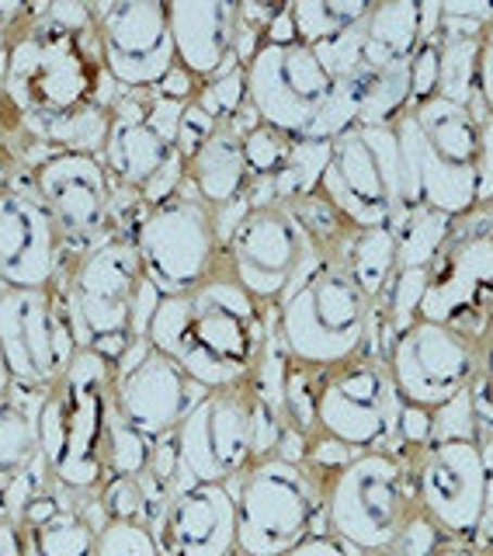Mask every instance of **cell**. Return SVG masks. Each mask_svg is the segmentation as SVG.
I'll use <instances>...</instances> for the list:
<instances>
[{"label":"cell","instance_id":"74e56055","mask_svg":"<svg viewBox=\"0 0 493 556\" xmlns=\"http://www.w3.org/2000/svg\"><path fill=\"white\" fill-rule=\"evenodd\" d=\"M442 49H445V39L438 28L420 39L414 60H410V104L434 98L438 87H442Z\"/></svg>","mask_w":493,"mask_h":556},{"label":"cell","instance_id":"44dd1931","mask_svg":"<svg viewBox=\"0 0 493 556\" xmlns=\"http://www.w3.org/2000/svg\"><path fill=\"white\" fill-rule=\"evenodd\" d=\"M309 257V240L286 205H254L226 243L233 278L264 306H275L286 295Z\"/></svg>","mask_w":493,"mask_h":556},{"label":"cell","instance_id":"f907efd6","mask_svg":"<svg viewBox=\"0 0 493 556\" xmlns=\"http://www.w3.org/2000/svg\"><path fill=\"white\" fill-rule=\"evenodd\" d=\"M428 556H490V553L469 546V543H442L438 549H431Z\"/></svg>","mask_w":493,"mask_h":556},{"label":"cell","instance_id":"484cf974","mask_svg":"<svg viewBox=\"0 0 493 556\" xmlns=\"http://www.w3.org/2000/svg\"><path fill=\"white\" fill-rule=\"evenodd\" d=\"M185 181L213 208L246 199L254 178L243 156V139L226 126V122H219L216 132L205 139V147L185 164Z\"/></svg>","mask_w":493,"mask_h":556},{"label":"cell","instance_id":"2e32d148","mask_svg":"<svg viewBox=\"0 0 493 556\" xmlns=\"http://www.w3.org/2000/svg\"><path fill=\"white\" fill-rule=\"evenodd\" d=\"M254 407L251 382L208 390L174 431L178 477L191 483H233L254 463Z\"/></svg>","mask_w":493,"mask_h":556},{"label":"cell","instance_id":"277c9868","mask_svg":"<svg viewBox=\"0 0 493 556\" xmlns=\"http://www.w3.org/2000/svg\"><path fill=\"white\" fill-rule=\"evenodd\" d=\"M275 330L292 362L333 369L358 355H379L376 303L341 257L313 254L286 295L271 306Z\"/></svg>","mask_w":493,"mask_h":556},{"label":"cell","instance_id":"8d00e7d4","mask_svg":"<svg viewBox=\"0 0 493 556\" xmlns=\"http://www.w3.org/2000/svg\"><path fill=\"white\" fill-rule=\"evenodd\" d=\"M195 104L205 115H213L216 122H230L246 104V70L240 66V70H233V74L208 77L199 87Z\"/></svg>","mask_w":493,"mask_h":556},{"label":"cell","instance_id":"6da1fadb","mask_svg":"<svg viewBox=\"0 0 493 556\" xmlns=\"http://www.w3.org/2000/svg\"><path fill=\"white\" fill-rule=\"evenodd\" d=\"M271 330V306L246 292L230 265L181 295H161L147 341L205 390L251 382Z\"/></svg>","mask_w":493,"mask_h":556},{"label":"cell","instance_id":"ab89813d","mask_svg":"<svg viewBox=\"0 0 493 556\" xmlns=\"http://www.w3.org/2000/svg\"><path fill=\"white\" fill-rule=\"evenodd\" d=\"M35 14L39 22H46L49 28H60L69 35H87L94 31V11L84 0H52V4H35Z\"/></svg>","mask_w":493,"mask_h":556},{"label":"cell","instance_id":"f546056e","mask_svg":"<svg viewBox=\"0 0 493 556\" xmlns=\"http://www.w3.org/2000/svg\"><path fill=\"white\" fill-rule=\"evenodd\" d=\"M341 261L358 278V286L368 292V300L379 303L390 292L396 278V237L390 226H376V230H358L355 240L347 243Z\"/></svg>","mask_w":493,"mask_h":556},{"label":"cell","instance_id":"83f0119b","mask_svg":"<svg viewBox=\"0 0 493 556\" xmlns=\"http://www.w3.org/2000/svg\"><path fill=\"white\" fill-rule=\"evenodd\" d=\"M35 396H46V393L14 390L4 404H0V494H4L17 477H25L39 466H49L39 445V425H35L42 404L28 407V400Z\"/></svg>","mask_w":493,"mask_h":556},{"label":"cell","instance_id":"d4e9b609","mask_svg":"<svg viewBox=\"0 0 493 556\" xmlns=\"http://www.w3.org/2000/svg\"><path fill=\"white\" fill-rule=\"evenodd\" d=\"M358 35V63L376 70L410 66L414 52L425 39V4L420 0H385L372 4Z\"/></svg>","mask_w":493,"mask_h":556},{"label":"cell","instance_id":"8fae6325","mask_svg":"<svg viewBox=\"0 0 493 556\" xmlns=\"http://www.w3.org/2000/svg\"><path fill=\"white\" fill-rule=\"evenodd\" d=\"M132 237L143 271L161 295L191 292L226 265L213 205H205L188 181L164 205L143 208Z\"/></svg>","mask_w":493,"mask_h":556},{"label":"cell","instance_id":"ba28073f","mask_svg":"<svg viewBox=\"0 0 493 556\" xmlns=\"http://www.w3.org/2000/svg\"><path fill=\"white\" fill-rule=\"evenodd\" d=\"M226 486L237 501V553L243 556H286L303 539L327 532L324 480L306 463L264 456Z\"/></svg>","mask_w":493,"mask_h":556},{"label":"cell","instance_id":"ac0fdd59","mask_svg":"<svg viewBox=\"0 0 493 556\" xmlns=\"http://www.w3.org/2000/svg\"><path fill=\"white\" fill-rule=\"evenodd\" d=\"M333 94V74L303 42L261 46L246 66V101L264 126L289 136H309Z\"/></svg>","mask_w":493,"mask_h":556},{"label":"cell","instance_id":"ee69618b","mask_svg":"<svg viewBox=\"0 0 493 556\" xmlns=\"http://www.w3.org/2000/svg\"><path fill=\"white\" fill-rule=\"evenodd\" d=\"M477 94L483 109L493 115V22L486 25L480 39V60H477Z\"/></svg>","mask_w":493,"mask_h":556},{"label":"cell","instance_id":"e0dca14e","mask_svg":"<svg viewBox=\"0 0 493 556\" xmlns=\"http://www.w3.org/2000/svg\"><path fill=\"white\" fill-rule=\"evenodd\" d=\"M31 185L56 219L66 248V265L77 261L94 243L118 230L115 216V181L101 156L91 153H52L31 170Z\"/></svg>","mask_w":493,"mask_h":556},{"label":"cell","instance_id":"5b68a950","mask_svg":"<svg viewBox=\"0 0 493 556\" xmlns=\"http://www.w3.org/2000/svg\"><path fill=\"white\" fill-rule=\"evenodd\" d=\"M115 365L80 348L60 382L42 396L39 445L52 483L77 494H101L109 483V410Z\"/></svg>","mask_w":493,"mask_h":556},{"label":"cell","instance_id":"b9f144b4","mask_svg":"<svg viewBox=\"0 0 493 556\" xmlns=\"http://www.w3.org/2000/svg\"><path fill=\"white\" fill-rule=\"evenodd\" d=\"M185 185V156L174 150L170 161L153 174V178L147 181V188L139 191V202H143V208H153V205H164L167 199H174Z\"/></svg>","mask_w":493,"mask_h":556},{"label":"cell","instance_id":"d6986e66","mask_svg":"<svg viewBox=\"0 0 493 556\" xmlns=\"http://www.w3.org/2000/svg\"><path fill=\"white\" fill-rule=\"evenodd\" d=\"M91 11L104 74L122 91H153L178 66L164 0H101Z\"/></svg>","mask_w":493,"mask_h":556},{"label":"cell","instance_id":"db71d44e","mask_svg":"<svg viewBox=\"0 0 493 556\" xmlns=\"http://www.w3.org/2000/svg\"><path fill=\"white\" fill-rule=\"evenodd\" d=\"M237 556H243V553H237Z\"/></svg>","mask_w":493,"mask_h":556},{"label":"cell","instance_id":"cb8c5ba5","mask_svg":"<svg viewBox=\"0 0 493 556\" xmlns=\"http://www.w3.org/2000/svg\"><path fill=\"white\" fill-rule=\"evenodd\" d=\"M167 17L178 66L205 84L233 52L240 4L233 0H170Z\"/></svg>","mask_w":493,"mask_h":556},{"label":"cell","instance_id":"f35d334b","mask_svg":"<svg viewBox=\"0 0 493 556\" xmlns=\"http://www.w3.org/2000/svg\"><path fill=\"white\" fill-rule=\"evenodd\" d=\"M98 497L109 521H147V497L139 477H109Z\"/></svg>","mask_w":493,"mask_h":556},{"label":"cell","instance_id":"7a4b0ae2","mask_svg":"<svg viewBox=\"0 0 493 556\" xmlns=\"http://www.w3.org/2000/svg\"><path fill=\"white\" fill-rule=\"evenodd\" d=\"M0 94L28 129L80 112L87 104L112 109L122 87L104 74L98 28L87 35L49 28L39 22L35 4H28L25 17L11 28Z\"/></svg>","mask_w":493,"mask_h":556},{"label":"cell","instance_id":"f5cc1de1","mask_svg":"<svg viewBox=\"0 0 493 556\" xmlns=\"http://www.w3.org/2000/svg\"><path fill=\"white\" fill-rule=\"evenodd\" d=\"M376 556H400L396 549H385V553H376Z\"/></svg>","mask_w":493,"mask_h":556},{"label":"cell","instance_id":"7402d4cb","mask_svg":"<svg viewBox=\"0 0 493 556\" xmlns=\"http://www.w3.org/2000/svg\"><path fill=\"white\" fill-rule=\"evenodd\" d=\"M63 271V233L35 185L0 188V289H52Z\"/></svg>","mask_w":493,"mask_h":556},{"label":"cell","instance_id":"f6af8a7d","mask_svg":"<svg viewBox=\"0 0 493 556\" xmlns=\"http://www.w3.org/2000/svg\"><path fill=\"white\" fill-rule=\"evenodd\" d=\"M199 87H202V80H199V77H191L185 66H174L170 74L153 87V91L161 94V98H170V101L191 104V101H195V94H199Z\"/></svg>","mask_w":493,"mask_h":556},{"label":"cell","instance_id":"9a60e30c","mask_svg":"<svg viewBox=\"0 0 493 556\" xmlns=\"http://www.w3.org/2000/svg\"><path fill=\"white\" fill-rule=\"evenodd\" d=\"M417 511L448 543H477L483 526V452L480 439L428 442L407 456Z\"/></svg>","mask_w":493,"mask_h":556},{"label":"cell","instance_id":"8992f818","mask_svg":"<svg viewBox=\"0 0 493 556\" xmlns=\"http://www.w3.org/2000/svg\"><path fill=\"white\" fill-rule=\"evenodd\" d=\"M417 515L410 466L393 448L355 452L324 477V526L362 556L393 549Z\"/></svg>","mask_w":493,"mask_h":556},{"label":"cell","instance_id":"d6a6232c","mask_svg":"<svg viewBox=\"0 0 493 556\" xmlns=\"http://www.w3.org/2000/svg\"><path fill=\"white\" fill-rule=\"evenodd\" d=\"M28 556H98V532L80 511L63 508L49 521L25 529Z\"/></svg>","mask_w":493,"mask_h":556},{"label":"cell","instance_id":"c3c4849f","mask_svg":"<svg viewBox=\"0 0 493 556\" xmlns=\"http://www.w3.org/2000/svg\"><path fill=\"white\" fill-rule=\"evenodd\" d=\"M289 4H257V0H246V4H240V22L243 25H251V28H257L261 35L271 28V22L275 17L286 11Z\"/></svg>","mask_w":493,"mask_h":556},{"label":"cell","instance_id":"5bb4252c","mask_svg":"<svg viewBox=\"0 0 493 556\" xmlns=\"http://www.w3.org/2000/svg\"><path fill=\"white\" fill-rule=\"evenodd\" d=\"M400 396L376 355L320 369L316 387V434L347 445L351 452L390 448L400 421Z\"/></svg>","mask_w":493,"mask_h":556},{"label":"cell","instance_id":"681fc988","mask_svg":"<svg viewBox=\"0 0 493 556\" xmlns=\"http://www.w3.org/2000/svg\"><path fill=\"white\" fill-rule=\"evenodd\" d=\"M477 382L483 387V393L493 400V327L486 330V338L480 344V376H477Z\"/></svg>","mask_w":493,"mask_h":556},{"label":"cell","instance_id":"bcb514c9","mask_svg":"<svg viewBox=\"0 0 493 556\" xmlns=\"http://www.w3.org/2000/svg\"><path fill=\"white\" fill-rule=\"evenodd\" d=\"M286 556H362V553L355 546H347L344 539H338L333 532H316V535L303 539V543Z\"/></svg>","mask_w":493,"mask_h":556},{"label":"cell","instance_id":"f1b7e54d","mask_svg":"<svg viewBox=\"0 0 493 556\" xmlns=\"http://www.w3.org/2000/svg\"><path fill=\"white\" fill-rule=\"evenodd\" d=\"M368 11H372V0H289L295 42L309 49L327 46L351 28H358Z\"/></svg>","mask_w":493,"mask_h":556},{"label":"cell","instance_id":"ffe728a7","mask_svg":"<svg viewBox=\"0 0 493 556\" xmlns=\"http://www.w3.org/2000/svg\"><path fill=\"white\" fill-rule=\"evenodd\" d=\"M205 393V387H199L174 358L156 352L147 338H136L115 362V407L153 442L178 431Z\"/></svg>","mask_w":493,"mask_h":556},{"label":"cell","instance_id":"4fadbf2b","mask_svg":"<svg viewBox=\"0 0 493 556\" xmlns=\"http://www.w3.org/2000/svg\"><path fill=\"white\" fill-rule=\"evenodd\" d=\"M0 352L8 358L14 390L49 393L56 387L80 352L60 286L0 289Z\"/></svg>","mask_w":493,"mask_h":556},{"label":"cell","instance_id":"9c48e42d","mask_svg":"<svg viewBox=\"0 0 493 556\" xmlns=\"http://www.w3.org/2000/svg\"><path fill=\"white\" fill-rule=\"evenodd\" d=\"M417 317L448 324L483 344L493 327V199L452 219L428 265Z\"/></svg>","mask_w":493,"mask_h":556},{"label":"cell","instance_id":"d590c367","mask_svg":"<svg viewBox=\"0 0 493 556\" xmlns=\"http://www.w3.org/2000/svg\"><path fill=\"white\" fill-rule=\"evenodd\" d=\"M98 556H164L147 521H109L98 532Z\"/></svg>","mask_w":493,"mask_h":556},{"label":"cell","instance_id":"603a6c76","mask_svg":"<svg viewBox=\"0 0 493 556\" xmlns=\"http://www.w3.org/2000/svg\"><path fill=\"white\" fill-rule=\"evenodd\" d=\"M164 556H237V501L226 483L174 480L161 532Z\"/></svg>","mask_w":493,"mask_h":556},{"label":"cell","instance_id":"52a82bcc","mask_svg":"<svg viewBox=\"0 0 493 556\" xmlns=\"http://www.w3.org/2000/svg\"><path fill=\"white\" fill-rule=\"evenodd\" d=\"M56 286L63 292L77 344L115 365L136 341V300L147 286L136 237L112 233L109 240L94 243L91 251L69 261Z\"/></svg>","mask_w":493,"mask_h":556},{"label":"cell","instance_id":"7c38bea8","mask_svg":"<svg viewBox=\"0 0 493 556\" xmlns=\"http://www.w3.org/2000/svg\"><path fill=\"white\" fill-rule=\"evenodd\" d=\"M382 362L400 404L434 414L477 382L480 344L448 324L417 317L393 330Z\"/></svg>","mask_w":493,"mask_h":556},{"label":"cell","instance_id":"816d5d0a","mask_svg":"<svg viewBox=\"0 0 493 556\" xmlns=\"http://www.w3.org/2000/svg\"><path fill=\"white\" fill-rule=\"evenodd\" d=\"M14 393V379H11V369H8V358L0 352V404Z\"/></svg>","mask_w":493,"mask_h":556},{"label":"cell","instance_id":"3957f363","mask_svg":"<svg viewBox=\"0 0 493 556\" xmlns=\"http://www.w3.org/2000/svg\"><path fill=\"white\" fill-rule=\"evenodd\" d=\"M403 153L407 208L428 205L434 213L463 216L480 202L483 170V101L469 104L434 94L396 115Z\"/></svg>","mask_w":493,"mask_h":556},{"label":"cell","instance_id":"4316f807","mask_svg":"<svg viewBox=\"0 0 493 556\" xmlns=\"http://www.w3.org/2000/svg\"><path fill=\"white\" fill-rule=\"evenodd\" d=\"M170 153H174V143H167L150 122L112 115L109 139H104V150H101V164L109 167L115 188H126L139 195L153 174L170 161Z\"/></svg>","mask_w":493,"mask_h":556},{"label":"cell","instance_id":"7bdbcfd3","mask_svg":"<svg viewBox=\"0 0 493 556\" xmlns=\"http://www.w3.org/2000/svg\"><path fill=\"white\" fill-rule=\"evenodd\" d=\"M480 452H483V477H486V491H483V526L477 535V549L493 556V431L480 439Z\"/></svg>","mask_w":493,"mask_h":556},{"label":"cell","instance_id":"7dc6e473","mask_svg":"<svg viewBox=\"0 0 493 556\" xmlns=\"http://www.w3.org/2000/svg\"><path fill=\"white\" fill-rule=\"evenodd\" d=\"M0 556H28V539L22 521H14L0 508Z\"/></svg>","mask_w":493,"mask_h":556},{"label":"cell","instance_id":"60d3db41","mask_svg":"<svg viewBox=\"0 0 493 556\" xmlns=\"http://www.w3.org/2000/svg\"><path fill=\"white\" fill-rule=\"evenodd\" d=\"M216 126H219V122L213 115H205L195 101L185 104L181 122H178V136H174V150L185 156V164L205 147V139L216 132Z\"/></svg>","mask_w":493,"mask_h":556},{"label":"cell","instance_id":"836d02e7","mask_svg":"<svg viewBox=\"0 0 493 556\" xmlns=\"http://www.w3.org/2000/svg\"><path fill=\"white\" fill-rule=\"evenodd\" d=\"M153 439L132 428L126 417L118 414L115 396L109 410V477H139L150 469Z\"/></svg>","mask_w":493,"mask_h":556},{"label":"cell","instance_id":"4dcf8cb0","mask_svg":"<svg viewBox=\"0 0 493 556\" xmlns=\"http://www.w3.org/2000/svg\"><path fill=\"white\" fill-rule=\"evenodd\" d=\"M112 109L104 104H87L80 112H69L63 118L42 122V126H28L25 132L39 143L52 147L56 153H91L101 156L104 139H109Z\"/></svg>","mask_w":493,"mask_h":556},{"label":"cell","instance_id":"30bf717a","mask_svg":"<svg viewBox=\"0 0 493 556\" xmlns=\"http://www.w3.org/2000/svg\"><path fill=\"white\" fill-rule=\"evenodd\" d=\"M320 195L358 230L393 226L407 213L396 126H347L330 139Z\"/></svg>","mask_w":493,"mask_h":556},{"label":"cell","instance_id":"1f68e13d","mask_svg":"<svg viewBox=\"0 0 493 556\" xmlns=\"http://www.w3.org/2000/svg\"><path fill=\"white\" fill-rule=\"evenodd\" d=\"M455 216L434 213L428 205L407 208L390 230L396 237V271H428L431 257L442 248Z\"/></svg>","mask_w":493,"mask_h":556},{"label":"cell","instance_id":"e575fe53","mask_svg":"<svg viewBox=\"0 0 493 556\" xmlns=\"http://www.w3.org/2000/svg\"><path fill=\"white\" fill-rule=\"evenodd\" d=\"M295 143H299V136H289L275 126H264V122L254 132H246L243 136V156H246V167H251V178L254 181L278 178V174L289 167Z\"/></svg>","mask_w":493,"mask_h":556}]
</instances>
